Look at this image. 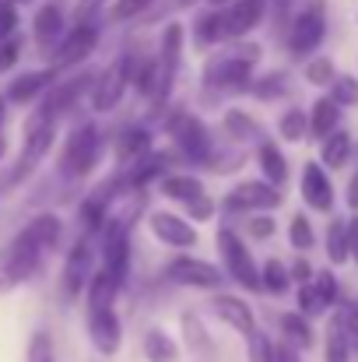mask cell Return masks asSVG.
I'll return each instance as SVG.
<instances>
[{
  "instance_id": "6da1fadb",
  "label": "cell",
  "mask_w": 358,
  "mask_h": 362,
  "mask_svg": "<svg viewBox=\"0 0 358 362\" xmlns=\"http://www.w3.org/2000/svg\"><path fill=\"white\" fill-rule=\"evenodd\" d=\"M39 257H42V250H39L35 240L21 229L14 240L0 250V292H7V288L28 281L32 271L39 267Z\"/></svg>"
},
{
  "instance_id": "7a4b0ae2",
  "label": "cell",
  "mask_w": 358,
  "mask_h": 362,
  "mask_svg": "<svg viewBox=\"0 0 358 362\" xmlns=\"http://www.w3.org/2000/svg\"><path fill=\"white\" fill-rule=\"evenodd\" d=\"M327 35V11H323V0H309V7L299 11V18L292 21V32H288V46L292 53H313Z\"/></svg>"
},
{
  "instance_id": "3957f363",
  "label": "cell",
  "mask_w": 358,
  "mask_h": 362,
  "mask_svg": "<svg viewBox=\"0 0 358 362\" xmlns=\"http://www.w3.org/2000/svg\"><path fill=\"white\" fill-rule=\"evenodd\" d=\"M218 250H222V260H225L229 274L236 278L242 288H260V271H256V264H253L246 243L239 240L232 229H222V233H218Z\"/></svg>"
},
{
  "instance_id": "277c9868",
  "label": "cell",
  "mask_w": 358,
  "mask_h": 362,
  "mask_svg": "<svg viewBox=\"0 0 358 362\" xmlns=\"http://www.w3.org/2000/svg\"><path fill=\"white\" fill-rule=\"evenodd\" d=\"M130 60H117V64H109L102 74H99V81L92 85V110L95 113H109V110H117L119 99H123V92L130 88Z\"/></svg>"
},
{
  "instance_id": "5b68a950",
  "label": "cell",
  "mask_w": 358,
  "mask_h": 362,
  "mask_svg": "<svg viewBox=\"0 0 358 362\" xmlns=\"http://www.w3.org/2000/svg\"><path fill=\"white\" fill-rule=\"evenodd\" d=\"M165 278L172 285H183V288H218L222 285V271L215 264L193 260V257H176L165 267Z\"/></svg>"
},
{
  "instance_id": "8992f818",
  "label": "cell",
  "mask_w": 358,
  "mask_h": 362,
  "mask_svg": "<svg viewBox=\"0 0 358 362\" xmlns=\"http://www.w3.org/2000/svg\"><path fill=\"white\" fill-rule=\"evenodd\" d=\"M53 137H56V127L49 123V127H39V130H28V141H25V151H21V158L14 162V169H11V187L14 183H21V180H28L35 169H39V162L49 155V148H53Z\"/></svg>"
},
{
  "instance_id": "52a82bcc",
  "label": "cell",
  "mask_w": 358,
  "mask_h": 362,
  "mask_svg": "<svg viewBox=\"0 0 358 362\" xmlns=\"http://www.w3.org/2000/svg\"><path fill=\"white\" fill-rule=\"evenodd\" d=\"M95 158H99V137H95V127H81V130L71 134L60 165H64L67 176H81V173H88V169L95 165Z\"/></svg>"
},
{
  "instance_id": "ba28073f",
  "label": "cell",
  "mask_w": 358,
  "mask_h": 362,
  "mask_svg": "<svg viewBox=\"0 0 358 362\" xmlns=\"http://www.w3.org/2000/svg\"><path fill=\"white\" fill-rule=\"evenodd\" d=\"M95 42H99V32H95V25H88V21H78V28H74L71 35H64V39H60V46H56V57H53V67H74V64H85V60L92 57Z\"/></svg>"
},
{
  "instance_id": "9c48e42d",
  "label": "cell",
  "mask_w": 358,
  "mask_h": 362,
  "mask_svg": "<svg viewBox=\"0 0 358 362\" xmlns=\"http://www.w3.org/2000/svg\"><path fill=\"white\" fill-rule=\"evenodd\" d=\"M92 246L88 243H74L71 246V253H67V264H64V278H60V288H64V296L67 299H78L85 288H88V281H92Z\"/></svg>"
},
{
  "instance_id": "30bf717a",
  "label": "cell",
  "mask_w": 358,
  "mask_h": 362,
  "mask_svg": "<svg viewBox=\"0 0 358 362\" xmlns=\"http://www.w3.org/2000/svg\"><path fill=\"white\" fill-rule=\"evenodd\" d=\"M302 201L313 211H330L334 208V183L320 162H306L302 169Z\"/></svg>"
},
{
  "instance_id": "8fae6325",
  "label": "cell",
  "mask_w": 358,
  "mask_h": 362,
  "mask_svg": "<svg viewBox=\"0 0 358 362\" xmlns=\"http://www.w3.org/2000/svg\"><path fill=\"white\" fill-rule=\"evenodd\" d=\"M88 338H92L99 356H117L119 345H123V327H119L117 310L88 313Z\"/></svg>"
},
{
  "instance_id": "7c38bea8",
  "label": "cell",
  "mask_w": 358,
  "mask_h": 362,
  "mask_svg": "<svg viewBox=\"0 0 358 362\" xmlns=\"http://www.w3.org/2000/svg\"><path fill=\"white\" fill-rule=\"evenodd\" d=\"M172 134H176V144L183 148L186 158L204 162L211 155V137H208L204 123L197 120V117H179V120L172 123Z\"/></svg>"
},
{
  "instance_id": "4fadbf2b",
  "label": "cell",
  "mask_w": 358,
  "mask_h": 362,
  "mask_svg": "<svg viewBox=\"0 0 358 362\" xmlns=\"http://www.w3.org/2000/svg\"><path fill=\"white\" fill-rule=\"evenodd\" d=\"M148 226H151L155 240H162L165 246H179V250H186V246H193V243H197L193 226H190V222H183V218H179V215H172V211H155V215L148 218Z\"/></svg>"
},
{
  "instance_id": "5bb4252c",
  "label": "cell",
  "mask_w": 358,
  "mask_h": 362,
  "mask_svg": "<svg viewBox=\"0 0 358 362\" xmlns=\"http://www.w3.org/2000/svg\"><path fill=\"white\" fill-rule=\"evenodd\" d=\"M232 211H242V208H260V211H270V208H278L281 204V190L278 187H270V183H239L236 190L229 194V201H225Z\"/></svg>"
},
{
  "instance_id": "9a60e30c",
  "label": "cell",
  "mask_w": 358,
  "mask_h": 362,
  "mask_svg": "<svg viewBox=\"0 0 358 362\" xmlns=\"http://www.w3.org/2000/svg\"><path fill=\"white\" fill-rule=\"evenodd\" d=\"M208 85H218V88H229V92H242L253 85V64L249 60H215L208 67Z\"/></svg>"
},
{
  "instance_id": "2e32d148",
  "label": "cell",
  "mask_w": 358,
  "mask_h": 362,
  "mask_svg": "<svg viewBox=\"0 0 358 362\" xmlns=\"http://www.w3.org/2000/svg\"><path fill=\"white\" fill-rule=\"evenodd\" d=\"M263 18V0H236L222 11V21H225V39H239L246 35L249 28H256Z\"/></svg>"
},
{
  "instance_id": "e0dca14e",
  "label": "cell",
  "mask_w": 358,
  "mask_h": 362,
  "mask_svg": "<svg viewBox=\"0 0 358 362\" xmlns=\"http://www.w3.org/2000/svg\"><path fill=\"white\" fill-rule=\"evenodd\" d=\"M211 306H215V313L232 327V331H239V334H256V320H253V310L242 303V299H236V296H215L211 299Z\"/></svg>"
},
{
  "instance_id": "ac0fdd59",
  "label": "cell",
  "mask_w": 358,
  "mask_h": 362,
  "mask_svg": "<svg viewBox=\"0 0 358 362\" xmlns=\"http://www.w3.org/2000/svg\"><path fill=\"white\" fill-rule=\"evenodd\" d=\"M49 85H53V67H46V71H28V74L14 78V85L7 88V99H11V103H32V99H39Z\"/></svg>"
},
{
  "instance_id": "d6986e66",
  "label": "cell",
  "mask_w": 358,
  "mask_h": 362,
  "mask_svg": "<svg viewBox=\"0 0 358 362\" xmlns=\"http://www.w3.org/2000/svg\"><path fill=\"white\" fill-rule=\"evenodd\" d=\"M126 257H130L126 233L113 222V226H109V233H106V267H102V271H106L109 278L123 281V274H126Z\"/></svg>"
},
{
  "instance_id": "ffe728a7",
  "label": "cell",
  "mask_w": 358,
  "mask_h": 362,
  "mask_svg": "<svg viewBox=\"0 0 358 362\" xmlns=\"http://www.w3.org/2000/svg\"><path fill=\"white\" fill-rule=\"evenodd\" d=\"M117 292H119V281L109 278L106 271L92 274L88 288H85V303H88V313H102V310H113L117 303Z\"/></svg>"
},
{
  "instance_id": "44dd1931",
  "label": "cell",
  "mask_w": 358,
  "mask_h": 362,
  "mask_svg": "<svg viewBox=\"0 0 358 362\" xmlns=\"http://www.w3.org/2000/svg\"><path fill=\"white\" fill-rule=\"evenodd\" d=\"M32 32H35V39H39L42 46L60 42V39H64V14H60V7H56V4H42V7L35 11Z\"/></svg>"
},
{
  "instance_id": "7402d4cb",
  "label": "cell",
  "mask_w": 358,
  "mask_h": 362,
  "mask_svg": "<svg viewBox=\"0 0 358 362\" xmlns=\"http://www.w3.org/2000/svg\"><path fill=\"white\" fill-rule=\"evenodd\" d=\"M256 162H260V169H263V183H270V187H281L285 180H288V162H285V155H281V148L278 144H270V141H263L260 148H256Z\"/></svg>"
},
{
  "instance_id": "603a6c76",
  "label": "cell",
  "mask_w": 358,
  "mask_h": 362,
  "mask_svg": "<svg viewBox=\"0 0 358 362\" xmlns=\"http://www.w3.org/2000/svg\"><path fill=\"white\" fill-rule=\"evenodd\" d=\"M348 158H352V134L348 130H334L330 137H323V148H320L323 169H341Z\"/></svg>"
},
{
  "instance_id": "cb8c5ba5",
  "label": "cell",
  "mask_w": 358,
  "mask_h": 362,
  "mask_svg": "<svg viewBox=\"0 0 358 362\" xmlns=\"http://www.w3.org/2000/svg\"><path fill=\"white\" fill-rule=\"evenodd\" d=\"M25 233L35 240V246H39V250H53V246L60 243L64 222H60L56 215H39V218H32V222L25 226Z\"/></svg>"
},
{
  "instance_id": "d4e9b609",
  "label": "cell",
  "mask_w": 358,
  "mask_h": 362,
  "mask_svg": "<svg viewBox=\"0 0 358 362\" xmlns=\"http://www.w3.org/2000/svg\"><path fill=\"white\" fill-rule=\"evenodd\" d=\"M338 120H341V110H338L330 99H316L313 110H309V134L330 137V134L338 130Z\"/></svg>"
},
{
  "instance_id": "484cf974",
  "label": "cell",
  "mask_w": 358,
  "mask_h": 362,
  "mask_svg": "<svg viewBox=\"0 0 358 362\" xmlns=\"http://www.w3.org/2000/svg\"><path fill=\"white\" fill-rule=\"evenodd\" d=\"M151 155V137H148V130H126L123 137H119L117 144V158L126 165V162H141V158H148Z\"/></svg>"
},
{
  "instance_id": "4316f807",
  "label": "cell",
  "mask_w": 358,
  "mask_h": 362,
  "mask_svg": "<svg viewBox=\"0 0 358 362\" xmlns=\"http://www.w3.org/2000/svg\"><path fill=\"white\" fill-rule=\"evenodd\" d=\"M162 190H165V197L183 201V204L204 197V183L197 176H169V180H162Z\"/></svg>"
},
{
  "instance_id": "83f0119b",
  "label": "cell",
  "mask_w": 358,
  "mask_h": 362,
  "mask_svg": "<svg viewBox=\"0 0 358 362\" xmlns=\"http://www.w3.org/2000/svg\"><path fill=\"white\" fill-rule=\"evenodd\" d=\"M281 331H285V341L292 349H309L313 345V327L302 313H281Z\"/></svg>"
},
{
  "instance_id": "f1b7e54d",
  "label": "cell",
  "mask_w": 358,
  "mask_h": 362,
  "mask_svg": "<svg viewBox=\"0 0 358 362\" xmlns=\"http://www.w3.org/2000/svg\"><path fill=\"white\" fill-rule=\"evenodd\" d=\"M144 356L148 362H176V341L165 334V331H148L144 334Z\"/></svg>"
},
{
  "instance_id": "f546056e",
  "label": "cell",
  "mask_w": 358,
  "mask_h": 362,
  "mask_svg": "<svg viewBox=\"0 0 358 362\" xmlns=\"http://www.w3.org/2000/svg\"><path fill=\"white\" fill-rule=\"evenodd\" d=\"M327 257L334 264H348V222L345 218H334L327 229Z\"/></svg>"
},
{
  "instance_id": "4dcf8cb0",
  "label": "cell",
  "mask_w": 358,
  "mask_h": 362,
  "mask_svg": "<svg viewBox=\"0 0 358 362\" xmlns=\"http://www.w3.org/2000/svg\"><path fill=\"white\" fill-rule=\"evenodd\" d=\"M288 285H292V278H288L285 264L281 260H267L263 274H260V288L270 292V296H281V292H288Z\"/></svg>"
},
{
  "instance_id": "1f68e13d",
  "label": "cell",
  "mask_w": 358,
  "mask_h": 362,
  "mask_svg": "<svg viewBox=\"0 0 358 362\" xmlns=\"http://www.w3.org/2000/svg\"><path fill=\"white\" fill-rule=\"evenodd\" d=\"M338 110L341 106H358V78L352 74H338L334 81H330V95H327Z\"/></svg>"
},
{
  "instance_id": "d6a6232c",
  "label": "cell",
  "mask_w": 358,
  "mask_h": 362,
  "mask_svg": "<svg viewBox=\"0 0 358 362\" xmlns=\"http://www.w3.org/2000/svg\"><path fill=\"white\" fill-rule=\"evenodd\" d=\"M323 359H327V362H352V345H348L345 331L338 327V320H330V331H327V349H323Z\"/></svg>"
},
{
  "instance_id": "836d02e7",
  "label": "cell",
  "mask_w": 358,
  "mask_h": 362,
  "mask_svg": "<svg viewBox=\"0 0 358 362\" xmlns=\"http://www.w3.org/2000/svg\"><path fill=\"white\" fill-rule=\"evenodd\" d=\"M278 134H281L285 141H302V137L309 134V117H306L302 110H288V113L278 120Z\"/></svg>"
},
{
  "instance_id": "e575fe53",
  "label": "cell",
  "mask_w": 358,
  "mask_h": 362,
  "mask_svg": "<svg viewBox=\"0 0 358 362\" xmlns=\"http://www.w3.org/2000/svg\"><path fill=\"white\" fill-rule=\"evenodd\" d=\"M334 320H338V327L345 331V338H348V345H352V352H355L358 349V303H345Z\"/></svg>"
},
{
  "instance_id": "d590c367",
  "label": "cell",
  "mask_w": 358,
  "mask_h": 362,
  "mask_svg": "<svg viewBox=\"0 0 358 362\" xmlns=\"http://www.w3.org/2000/svg\"><path fill=\"white\" fill-rule=\"evenodd\" d=\"M338 78V71H334V60H327V57H316L309 67H306V81L309 85H320V88H330V81Z\"/></svg>"
},
{
  "instance_id": "8d00e7d4",
  "label": "cell",
  "mask_w": 358,
  "mask_h": 362,
  "mask_svg": "<svg viewBox=\"0 0 358 362\" xmlns=\"http://www.w3.org/2000/svg\"><path fill=\"white\" fill-rule=\"evenodd\" d=\"M249 88H253L256 99H278V95H285V88H288V74H267V78L253 81Z\"/></svg>"
},
{
  "instance_id": "74e56055",
  "label": "cell",
  "mask_w": 358,
  "mask_h": 362,
  "mask_svg": "<svg viewBox=\"0 0 358 362\" xmlns=\"http://www.w3.org/2000/svg\"><path fill=\"white\" fill-rule=\"evenodd\" d=\"M25 362H56V352H53V338L46 331H35L32 341H28V359Z\"/></svg>"
},
{
  "instance_id": "f35d334b",
  "label": "cell",
  "mask_w": 358,
  "mask_h": 362,
  "mask_svg": "<svg viewBox=\"0 0 358 362\" xmlns=\"http://www.w3.org/2000/svg\"><path fill=\"white\" fill-rule=\"evenodd\" d=\"M197 35H201V42H222V39H225V21H222V11H211L208 18H201Z\"/></svg>"
},
{
  "instance_id": "ab89813d",
  "label": "cell",
  "mask_w": 358,
  "mask_h": 362,
  "mask_svg": "<svg viewBox=\"0 0 358 362\" xmlns=\"http://www.w3.org/2000/svg\"><path fill=\"white\" fill-rule=\"evenodd\" d=\"M288 240H292L295 250H309V246L316 243L313 226H309V218H306V215H295V218H292V233H288Z\"/></svg>"
},
{
  "instance_id": "60d3db41",
  "label": "cell",
  "mask_w": 358,
  "mask_h": 362,
  "mask_svg": "<svg viewBox=\"0 0 358 362\" xmlns=\"http://www.w3.org/2000/svg\"><path fill=\"white\" fill-rule=\"evenodd\" d=\"M313 288H316V296H320L323 306L338 303V278H334V271H320V274L313 278Z\"/></svg>"
},
{
  "instance_id": "b9f144b4",
  "label": "cell",
  "mask_w": 358,
  "mask_h": 362,
  "mask_svg": "<svg viewBox=\"0 0 358 362\" xmlns=\"http://www.w3.org/2000/svg\"><path fill=\"white\" fill-rule=\"evenodd\" d=\"M299 310H302V317H306V320H309V317H316V313H323V310H327V306H323V303H320V296H316V288H313V285H309V281H306V285H302V288H299Z\"/></svg>"
},
{
  "instance_id": "7bdbcfd3",
  "label": "cell",
  "mask_w": 358,
  "mask_h": 362,
  "mask_svg": "<svg viewBox=\"0 0 358 362\" xmlns=\"http://www.w3.org/2000/svg\"><path fill=\"white\" fill-rule=\"evenodd\" d=\"M225 130L236 134V137H253V134H256V123H253V117L232 110V113H225Z\"/></svg>"
},
{
  "instance_id": "ee69618b",
  "label": "cell",
  "mask_w": 358,
  "mask_h": 362,
  "mask_svg": "<svg viewBox=\"0 0 358 362\" xmlns=\"http://www.w3.org/2000/svg\"><path fill=\"white\" fill-rule=\"evenodd\" d=\"M18 53H21V35H11L0 42V71H11L18 64Z\"/></svg>"
},
{
  "instance_id": "f6af8a7d",
  "label": "cell",
  "mask_w": 358,
  "mask_h": 362,
  "mask_svg": "<svg viewBox=\"0 0 358 362\" xmlns=\"http://www.w3.org/2000/svg\"><path fill=\"white\" fill-rule=\"evenodd\" d=\"M151 0H119V4H113V18L117 21H123V18H133L137 11H144Z\"/></svg>"
},
{
  "instance_id": "bcb514c9",
  "label": "cell",
  "mask_w": 358,
  "mask_h": 362,
  "mask_svg": "<svg viewBox=\"0 0 358 362\" xmlns=\"http://www.w3.org/2000/svg\"><path fill=\"white\" fill-rule=\"evenodd\" d=\"M14 25H18V14L11 4H0V42L14 35Z\"/></svg>"
},
{
  "instance_id": "7dc6e473",
  "label": "cell",
  "mask_w": 358,
  "mask_h": 362,
  "mask_svg": "<svg viewBox=\"0 0 358 362\" xmlns=\"http://www.w3.org/2000/svg\"><path fill=\"white\" fill-rule=\"evenodd\" d=\"M270 362H302V356L288 341H278V345H270Z\"/></svg>"
},
{
  "instance_id": "c3c4849f",
  "label": "cell",
  "mask_w": 358,
  "mask_h": 362,
  "mask_svg": "<svg viewBox=\"0 0 358 362\" xmlns=\"http://www.w3.org/2000/svg\"><path fill=\"white\" fill-rule=\"evenodd\" d=\"M186 208H190V215H193L197 222H208V218H215V204H211L208 197H197V201H190Z\"/></svg>"
},
{
  "instance_id": "681fc988",
  "label": "cell",
  "mask_w": 358,
  "mask_h": 362,
  "mask_svg": "<svg viewBox=\"0 0 358 362\" xmlns=\"http://www.w3.org/2000/svg\"><path fill=\"white\" fill-rule=\"evenodd\" d=\"M249 233H253L256 240H270V236H274V222H270V218H249Z\"/></svg>"
},
{
  "instance_id": "f907efd6",
  "label": "cell",
  "mask_w": 358,
  "mask_h": 362,
  "mask_svg": "<svg viewBox=\"0 0 358 362\" xmlns=\"http://www.w3.org/2000/svg\"><path fill=\"white\" fill-rule=\"evenodd\" d=\"M288 278H295V281H302V285H306V281L313 278V267H309L306 260H295V264H292V271H288Z\"/></svg>"
},
{
  "instance_id": "816d5d0a",
  "label": "cell",
  "mask_w": 358,
  "mask_h": 362,
  "mask_svg": "<svg viewBox=\"0 0 358 362\" xmlns=\"http://www.w3.org/2000/svg\"><path fill=\"white\" fill-rule=\"evenodd\" d=\"M348 257L358 260V215L348 222Z\"/></svg>"
},
{
  "instance_id": "f5cc1de1",
  "label": "cell",
  "mask_w": 358,
  "mask_h": 362,
  "mask_svg": "<svg viewBox=\"0 0 358 362\" xmlns=\"http://www.w3.org/2000/svg\"><path fill=\"white\" fill-rule=\"evenodd\" d=\"M348 204L358 211V173L352 176V183H348Z\"/></svg>"
},
{
  "instance_id": "db71d44e",
  "label": "cell",
  "mask_w": 358,
  "mask_h": 362,
  "mask_svg": "<svg viewBox=\"0 0 358 362\" xmlns=\"http://www.w3.org/2000/svg\"><path fill=\"white\" fill-rule=\"evenodd\" d=\"M211 4H222V0H211Z\"/></svg>"
},
{
  "instance_id": "11a10c76",
  "label": "cell",
  "mask_w": 358,
  "mask_h": 362,
  "mask_svg": "<svg viewBox=\"0 0 358 362\" xmlns=\"http://www.w3.org/2000/svg\"><path fill=\"white\" fill-rule=\"evenodd\" d=\"M0 113H4V106H0Z\"/></svg>"
}]
</instances>
